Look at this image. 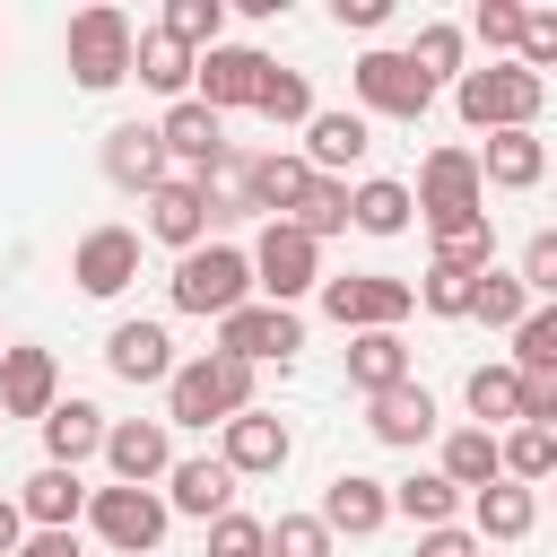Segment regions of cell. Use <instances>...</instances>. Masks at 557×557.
<instances>
[{"label": "cell", "instance_id": "24", "mask_svg": "<svg viewBox=\"0 0 557 557\" xmlns=\"http://www.w3.org/2000/svg\"><path fill=\"white\" fill-rule=\"evenodd\" d=\"M104 435H113V426H104V409H96V400H61V409L44 418V444H52V461H61V470H78L87 453H104Z\"/></svg>", "mask_w": 557, "mask_h": 557}, {"label": "cell", "instance_id": "32", "mask_svg": "<svg viewBox=\"0 0 557 557\" xmlns=\"http://www.w3.org/2000/svg\"><path fill=\"white\" fill-rule=\"evenodd\" d=\"M531 522H540V496L531 487H513V479L479 487V540H522Z\"/></svg>", "mask_w": 557, "mask_h": 557}, {"label": "cell", "instance_id": "22", "mask_svg": "<svg viewBox=\"0 0 557 557\" xmlns=\"http://www.w3.org/2000/svg\"><path fill=\"white\" fill-rule=\"evenodd\" d=\"M235 479H261V470H278L287 461V426L270 418V409H244L235 426H226V453H218Z\"/></svg>", "mask_w": 557, "mask_h": 557}, {"label": "cell", "instance_id": "42", "mask_svg": "<svg viewBox=\"0 0 557 557\" xmlns=\"http://www.w3.org/2000/svg\"><path fill=\"white\" fill-rule=\"evenodd\" d=\"M513 366H522V374H557V305H540V313L513 331Z\"/></svg>", "mask_w": 557, "mask_h": 557}, {"label": "cell", "instance_id": "35", "mask_svg": "<svg viewBox=\"0 0 557 557\" xmlns=\"http://www.w3.org/2000/svg\"><path fill=\"white\" fill-rule=\"evenodd\" d=\"M435 261H444V270H470V278H479V270L496 261V226H487V218H461V226H435Z\"/></svg>", "mask_w": 557, "mask_h": 557}, {"label": "cell", "instance_id": "8", "mask_svg": "<svg viewBox=\"0 0 557 557\" xmlns=\"http://www.w3.org/2000/svg\"><path fill=\"white\" fill-rule=\"evenodd\" d=\"M409 305H418L409 278H331V287H322V313H331L339 331H392Z\"/></svg>", "mask_w": 557, "mask_h": 557}, {"label": "cell", "instance_id": "45", "mask_svg": "<svg viewBox=\"0 0 557 557\" xmlns=\"http://www.w3.org/2000/svg\"><path fill=\"white\" fill-rule=\"evenodd\" d=\"M522 17H531V9H513V0H479V17H470V26H479V44L522 52Z\"/></svg>", "mask_w": 557, "mask_h": 557}, {"label": "cell", "instance_id": "20", "mask_svg": "<svg viewBox=\"0 0 557 557\" xmlns=\"http://www.w3.org/2000/svg\"><path fill=\"white\" fill-rule=\"evenodd\" d=\"M104 174H113L122 191H157V183H165V139L139 131V122L104 131Z\"/></svg>", "mask_w": 557, "mask_h": 557}, {"label": "cell", "instance_id": "39", "mask_svg": "<svg viewBox=\"0 0 557 557\" xmlns=\"http://www.w3.org/2000/svg\"><path fill=\"white\" fill-rule=\"evenodd\" d=\"M505 479H557V435L548 426H513L505 435Z\"/></svg>", "mask_w": 557, "mask_h": 557}, {"label": "cell", "instance_id": "43", "mask_svg": "<svg viewBox=\"0 0 557 557\" xmlns=\"http://www.w3.org/2000/svg\"><path fill=\"white\" fill-rule=\"evenodd\" d=\"M479 278H487V270H479ZM479 278H470V270H444V261H435V270H426V287H418V305H426V313H470Z\"/></svg>", "mask_w": 557, "mask_h": 557}, {"label": "cell", "instance_id": "40", "mask_svg": "<svg viewBox=\"0 0 557 557\" xmlns=\"http://www.w3.org/2000/svg\"><path fill=\"white\" fill-rule=\"evenodd\" d=\"M252 113H270V122H313V87H305V70H278V61H270V87H261Z\"/></svg>", "mask_w": 557, "mask_h": 557}, {"label": "cell", "instance_id": "44", "mask_svg": "<svg viewBox=\"0 0 557 557\" xmlns=\"http://www.w3.org/2000/svg\"><path fill=\"white\" fill-rule=\"evenodd\" d=\"M209 557H270V531L252 513H218L209 522Z\"/></svg>", "mask_w": 557, "mask_h": 557}, {"label": "cell", "instance_id": "6", "mask_svg": "<svg viewBox=\"0 0 557 557\" xmlns=\"http://www.w3.org/2000/svg\"><path fill=\"white\" fill-rule=\"evenodd\" d=\"M357 96H366L374 113H392V122H418V113L435 104V78H426L409 52H366V61H357Z\"/></svg>", "mask_w": 557, "mask_h": 557}, {"label": "cell", "instance_id": "26", "mask_svg": "<svg viewBox=\"0 0 557 557\" xmlns=\"http://www.w3.org/2000/svg\"><path fill=\"white\" fill-rule=\"evenodd\" d=\"M444 479H453V487H470V496H479V487H496V479H505V444H496L487 426L444 435Z\"/></svg>", "mask_w": 557, "mask_h": 557}, {"label": "cell", "instance_id": "51", "mask_svg": "<svg viewBox=\"0 0 557 557\" xmlns=\"http://www.w3.org/2000/svg\"><path fill=\"white\" fill-rule=\"evenodd\" d=\"M17 548H26V505L0 496V557H17Z\"/></svg>", "mask_w": 557, "mask_h": 557}, {"label": "cell", "instance_id": "7", "mask_svg": "<svg viewBox=\"0 0 557 557\" xmlns=\"http://www.w3.org/2000/svg\"><path fill=\"white\" fill-rule=\"evenodd\" d=\"M479 157L470 148H435L426 157V174H418V209H426V226H461V218H479Z\"/></svg>", "mask_w": 557, "mask_h": 557}, {"label": "cell", "instance_id": "14", "mask_svg": "<svg viewBox=\"0 0 557 557\" xmlns=\"http://www.w3.org/2000/svg\"><path fill=\"white\" fill-rule=\"evenodd\" d=\"M157 139H165V157H183V165H191L200 183H209V174L226 165V131H218V113H209L200 96H183V104H174V113L157 122Z\"/></svg>", "mask_w": 557, "mask_h": 557}, {"label": "cell", "instance_id": "19", "mask_svg": "<svg viewBox=\"0 0 557 557\" xmlns=\"http://www.w3.org/2000/svg\"><path fill=\"white\" fill-rule=\"evenodd\" d=\"M104 357H113L122 383H174V339H165V322H122V331L104 339Z\"/></svg>", "mask_w": 557, "mask_h": 557}, {"label": "cell", "instance_id": "48", "mask_svg": "<svg viewBox=\"0 0 557 557\" xmlns=\"http://www.w3.org/2000/svg\"><path fill=\"white\" fill-rule=\"evenodd\" d=\"M548 61H557V9H531V17H522V70L540 78Z\"/></svg>", "mask_w": 557, "mask_h": 557}, {"label": "cell", "instance_id": "3", "mask_svg": "<svg viewBox=\"0 0 557 557\" xmlns=\"http://www.w3.org/2000/svg\"><path fill=\"white\" fill-rule=\"evenodd\" d=\"M261 278H252V261L235 252V244H200V252H183V270H174V305L183 313H244V296H252Z\"/></svg>", "mask_w": 557, "mask_h": 557}, {"label": "cell", "instance_id": "41", "mask_svg": "<svg viewBox=\"0 0 557 557\" xmlns=\"http://www.w3.org/2000/svg\"><path fill=\"white\" fill-rule=\"evenodd\" d=\"M270 557H331V522L322 513H278L270 522Z\"/></svg>", "mask_w": 557, "mask_h": 557}, {"label": "cell", "instance_id": "33", "mask_svg": "<svg viewBox=\"0 0 557 557\" xmlns=\"http://www.w3.org/2000/svg\"><path fill=\"white\" fill-rule=\"evenodd\" d=\"M470 322H487V331H522V322H531V287L505 278V270H487L479 296H470Z\"/></svg>", "mask_w": 557, "mask_h": 557}, {"label": "cell", "instance_id": "29", "mask_svg": "<svg viewBox=\"0 0 557 557\" xmlns=\"http://www.w3.org/2000/svg\"><path fill=\"white\" fill-rule=\"evenodd\" d=\"M131 70H139V78H148L157 96H183V87L200 78V52H183V44L165 35V26H148V35H139V61H131Z\"/></svg>", "mask_w": 557, "mask_h": 557}, {"label": "cell", "instance_id": "49", "mask_svg": "<svg viewBox=\"0 0 557 557\" xmlns=\"http://www.w3.org/2000/svg\"><path fill=\"white\" fill-rule=\"evenodd\" d=\"M557 418V374H522V426H548Z\"/></svg>", "mask_w": 557, "mask_h": 557}, {"label": "cell", "instance_id": "23", "mask_svg": "<svg viewBox=\"0 0 557 557\" xmlns=\"http://www.w3.org/2000/svg\"><path fill=\"white\" fill-rule=\"evenodd\" d=\"M366 148H374L366 113H313V122H305V165H313V174H331V165H357Z\"/></svg>", "mask_w": 557, "mask_h": 557}, {"label": "cell", "instance_id": "5", "mask_svg": "<svg viewBox=\"0 0 557 557\" xmlns=\"http://www.w3.org/2000/svg\"><path fill=\"white\" fill-rule=\"evenodd\" d=\"M252 278L270 287V305H296V296L322 278V244H313L296 218H270V226H261V252H252Z\"/></svg>", "mask_w": 557, "mask_h": 557}, {"label": "cell", "instance_id": "12", "mask_svg": "<svg viewBox=\"0 0 557 557\" xmlns=\"http://www.w3.org/2000/svg\"><path fill=\"white\" fill-rule=\"evenodd\" d=\"M305 191H313V165H305V157H252V165L235 174V218H244V209L287 218V209H305Z\"/></svg>", "mask_w": 557, "mask_h": 557}, {"label": "cell", "instance_id": "47", "mask_svg": "<svg viewBox=\"0 0 557 557\" xmlns=\"http://www.w3.org/2000/svg\"><path fill=\"white\" fill-rule=\"evenodd\" d=\"M426 78H444V70H461V26H426L418 35V52H409Z\"/></svg>", "mask_w": 557, "mask_h": 557}, {"label": "cell", "instance_id": "25", "mask_svg": "<svg viewBox=\"0 0 557 557\" xmlns=\"http://www.w3.org/2000/svg\"><path fill=\"white\" fill-rule=\"evenodd\" d=\"M348 383L374 400V392H392V383H409V348H400V331H357V348H348Z\"/></svg>", "mask_w": 557, "mask_h": 557}, {"label": "cell", "instance_id": "17", "mask_svg": "<svg viewBox=\"0 0 557 557\" xmlns=\"http://www.w3.org/2000/svg\"><path fill=\"white\" fill-rule=\"evenodd\" d=\"M52 383H61V374H52L44 348H9V357H0V418H52V409H61Z\"/></svg>", "mask_w": 557, "mask_h": 557}, {"label": "cell", "instance_id": "13", "mask_svg": "<svg viewBox=\"0 0 557 557\" xmlns=\"http://www.w3.org/2000/svg\"><path fill=\"white\" fill-rule=\"evenodd\" d=\"M209 218H218L209 183H157V191H148V235H157V244H174V252H200Z\"/></svg>", "mask_w": 557, "mask_h": 557}, {"label": "cell", "instance_id": "21", "mask_svg": "<svg viewBox=\"0 0 557 557\" xmlns=\"http://www.w3.org/2000/svg\"><path fill=\"white\" fill-rule=\"evenodd\" d=\"M366 426H374L383 444H426V435H435V400H426V383H392V392H374V400H366Z\"/></svg>", "mask_w": 557, "mask_h": 557}, {"label": "cell", "instance_id": "1", "mask_svg": "<svg viewBox=\"0 0 557 557\" xmlns=\"http://www.w3.org/2000/svg\"><path fill=\"white\" fill-rule=\"evenodd\" d=\"M244 409H252V366L226 357V348L174 366V383H165V418L174 426H235Z\"/></svg>", "mask_w": 557, "mask_h": 557}, {"label": "cell", "instance_id": "9", "mask_svg": "<svg viewBox=\"0 0 557 557\" xmlns=\"http://www.w3.org/2000/svg\"><path fill=\"white\" fill-rule=\"evenodd\" d=\"M96 531H104V548H122V557H139V548H157L165 540V505L148 496V487H96Z\"/></svg>", "mask_w": 557, "mask_h": 557}, {"label": "cell", "instance_id": "50", "mask_svg": "<svg viewBox=\"0 0 557 557\" xmlns=\"http://www.w3.org/2000/svg\"><path fill=\"white\" fill-rule=\"evenodd\" d=\"M418 557H479V540L444 522V531H426V540H418Z\"/></svg>", "mask_w": 557, "mask_h": 557}, {"label": "cell", "instance_id": "10", "mask_svg": "<svg viewBox=\"0 0 557 557\" xmlns=\"http://www.w3.org/2000/svg\"><path fill=\"white\" fill-rule=\"evenodd\" d=\"M261 87H270V52H252V44H218V52H200V104H209V113H226V104H261Z\"/></svg>", "mask_w": 557, "mask_h": 557}, {"label": "cell", "instance_id": "34", "mask_svg": "<svg viewBox=\"0 0 557 557\" xmlns=\"http://www.w3.org/2000/svg\"><path fill=\"white\" fill-rule=\"evenodd\" d=\"M409 209H418V191H409V183H357V209H348V218H357L366 235H400V226H409Z\"/></svg>", "mask_w": 557, "mask_h": 557}, {"label": "cell", "instance_id": "18", "mask_svg": "<svg viewBox=\"0 0 557 557\" xmlns=\"http://www.w3.org/2000/svg\"><path fill=\"white\" fill-rule=\"evenodd\" d=\"M104 461H113V479H122V487H148L157 470L174 479V444H165V426H157V418L113 426V435H104Z\"/></svg>", "mask_w": 557, "mask_h": 557}, {"label": "cell", "instance_id": "4", "mask_svg": "<svg viewBox=\"0 0 557 557\" xmlns=\"http://www.w3.org/2000/svg\"><path fill=\"white\" fill-rule=\"evenodd\" d=\"M131 61H139V35H131L122 9H78L70 17V78L78 87H113V78H131Z\"/></svg>", "mask_w": 557, "mask_h": 557}, {"label": "cell", "instance_id": "28", "mask_svg": "<svg viewBox=\"0 0 557 557\" xmlns=\"http://www.w3.org/2000/svg\"><path fill=\"white\" fill-rule=\"evenodd\" d=\"M540 165H548V148H540L531 131H487V148H479V174H487V183H505V191L540 183Z\"/></svg>", "mask_w": 557, "mask_h": 557}, {"label": "cell", "instance_id": "54", "mask_svg": "<svg viewBox=\"0 0 557 557\" xmlns=\"http://www.w3.org/2000/svg\"><path fill=\"white\" fill-rule=\"evenodd\" d=\"M0 357H9V348H0Z\"/></svg>", "mask_w": 557, "mask_h": 557}, {"label": "cell", "instance_id": "30", "mask_svg": "<svg viewBox=\"0 0 557 557\" xmlns=\"http://www.w3.org/2000/svg\"><path fill=\"white\" fill-rule=\"evenodd\" d=\"M226 496H235V470H226V461H174V513L218 522V513H226Z\"/></svg>", "mask_w": 557, "mask_h": 557}, {"label": "cell", "instance_id": "52", "mask_svg": "<svg viewBox=\"0 0 557 557\" xmlns=\"http://www.w3.org/2000/svg\"><path fill=\"white\" fill-rule=\"evenodd\" d=\"M331 9H339V26H383L392 0H331Z\"/></svg>", "mask_w": 557, "mask_h": 557}, {"label": "cell", "instance_id": "27", "mask_svg": "<svg viewBox=\"0 0 557 557\" xmlns=\"http://www.w3.org/2000/svg\"><path fill=\"white\" fill-rule=\"evenodd\" d=\"M17 505H26V522H35V531H70V513L87 505V487H78V470L44 461V470L26 479V496H17Z\"/></svg>", "mask_w": 557, "mask_h": 557}, {"label": "cell", "instance_id": "15", "mask_svg": "<svg viewBox=\"0 0 557 557\" xmlns=\"http://www.w3.org/2000/svg\"><path fill=\"white\" fill-rule=\"evenodd\" d=\"M70 278H78L87 296H122V287L139 278V235H131V226H96V235L78 244Z\"/></svg>", "mask_w": 557, "mask_h": 557}, {"label": "cell", "instance_id": "2", "mask_svg": "<svg viewBox=\"0 0 557 557\" xmlns=\"http://www.w3.org/2000/svg\"><path fill=\"white\" fill-rule=\"evenodd\" d=\"M453 104H461L470 131H531V113H540V78H531L522 61H505V70H461Z\"/></svg>", "mask_w": 557, "mask_h": 557}, {"label": "cell", "instance_id": "38", "mask_svg": "<svg viewBox=\"0 0 557 557\" xmlns=\"http://www.w3.org/2000/svg\"><path fill=\"white\" fill-rule=\"evenodd\" d=\"M348 209H357V191H348L339 174H313V191H305V209H296V226H305V235L322 244L331 226H348Z\"/></svg>", "mask_w": 557, "mask_h": 557}, {"label": "cell", "instance_id": "36", "mask_svg": "<svg viewBox=\"0 0 557 557\" xmlns=\"http://www.w3.org/2000/svg\"><path fill=\"white\" fill-rule=\"evenodd\" d=\"M470 409H479V426L522 418V366H479L470 374Z\"/></svg>", "mask_w": 557, "mask_h": 557}, {"label": "cell", "instance_id": "37", "mask_svg": "<svg viewBox=\"0 0 557 557\" xmlns=\"http://www.w3.org/2000/svg\"><path fill=\"white\" fill-rule=\"evenodd\" d=\"M218 26H226V0H174L165 9V35L183 52H218Z\"/></svg>", "mask_w": 557, "mask_h": 557}, {"label": "cell", "instance_id": "11", "mask_svg": "<svg viewBox=\"0 0 557 557\" xmlns=\"http://www.w3.org/2000/svg\"><path fill=\"white\" fill-rule=\"evenodd\" d=\"M218 348H226V357H244V366H261V357L305 348V322H296L287 305H244V313H226V322H218Z\"/></svg>", "mask_w": 557, "mask_h": 557}, {"label": "cell", "instance_id": "53", "mask_svg": "<svg viewBox=\"0 0 557 557\" xmlns=\"http://www.w3.org/2000/svg\"><path fill=\"white\" fill-rule=\"evenodd\" d=\"M17 557H78V540H70V531H35Z\"/></svg>", "mask_w": 557, "mask_h": 557}, {"label": "cell", "instance_id": "46", "mask_svg": "<svg viewBox=\"0 0 557 557\" xmlns=\"http://www.w3.org/2000/svg\"><path fill=\"white\" fill-rule=\"evenodd\" d=\"M522 287L557 305V226H540V235H531V252H522Z\"/></svg>", "mask_w": 557, "mask_h": 557}, {"label": "cell", "instance_id": "16", "mask_svg": "<svg viewBox=\"0 0 557 557\" xmlns=\"http://www.w3.org/2000/svg\"><path fill=\"white\" fill-rule=\"evenodd\" d=\"M322 522H331V531H348V540H366V531H383V522H392V487H383V479H366V470H339V479L322 487Z\"/></svg>", "mask_w": 557, "mask_h": 557}, {"label": "cell", "instance_id": "31", "mask_svg": "<svg viewBox=\"0 0 557 557\" xmlns=\"http://www.w3.org/2000/svg\"><path fill=\"white\" fill-rule=\"evenodd\" d=\"M453 505H461V487H453L444 470H418V479H400V487H392V513H409L418 531H444V522H453Z\"/></svg>", "mask_w": 557, "mask_h": 557}]
</instances>
